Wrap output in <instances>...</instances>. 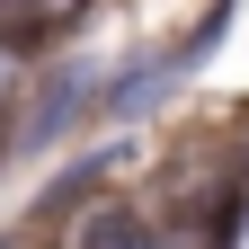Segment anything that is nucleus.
<instances>
[{
    "label": "nucleus",
    "mask_w": 249,
    "mask_h": 249,
    "mask_svg": "<svg viewBox=\"0 0 249 249\" xmlns=\"http://www.w3.org/2000/svg\"><path fill=\"white\" fill-rule=\"evenodd\" d=\"M80 249H151V223H142L134 205H107V213L80 223Z\"/></svg>",
    "instance_id": "obj_1"
},
{
    "label": "nucleus",
    "mask_w": 249,
    "mask_h": 249,
    "mask_svg": "<svg viewBox=\"0 0 249 249\" xmlns=\"http://www.w3.org/2000/svg\"><path fill=\"white\" fill-rule=\"evenodd\" d=\"M240 187H249V134H240Z\"/></svg>",
    "instance_id": "obj_2"
}]
</instances>
